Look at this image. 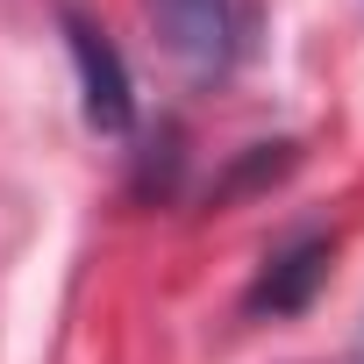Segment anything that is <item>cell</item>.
<instances>
[{"label": "cell", "mask_w": 364, "mask_h": 364, "mask_svg": "<svg viewBox=\"0 0 364 364\" xmlns=\"http://www.w3.org/2000/svg\"><path fill=\"white\" fill-rule=\"evenodd\" d=\"M164 50L193 79H222L250 43V0H150Z\"/></svg>", "instance_id": "cell-1"}, {"label": "cell", "mask_w": 364, "mask_h": 364, "mask_svg": "<svg viewBox=\"0 0 364 364\" xmlns=\"http://www.w3.org/2000/svg\"><path fill=\"white\" fill-rule=\"evenodd\" d=\"M65 43H72V65H79V86H86V122L100 136H129L136 93H129V65L107 43V29H93L79 8H65Z\"/></svg>", "instance_id": "cell-2"}, {"label": "cell", "mask_w": 364, "mask_h": 364, "mask_svg": "<svg viewBox=\"0 0 364 364\" xmlns=\"http://www.w3.org/2000/svg\"><path fill=\"white\" fill-rule=\"evenodd\" d=\"M328 279V236H300V243H286L272 264H264V279L250 286V307H272V314H293V307H307L314 300V286Z\"/></svg>", "instance_id": "cell-3"}, {"label": "cell", "mask_w": 364, "mask_h": 364, "mask_svg": "<svg viewBox=\"0 0 364 364\" xmlns=\"http://www.w3.org/2000/svg\"><path fill=\"white\" fill-rule=\"evenodd\" d=\"M357 364H364V343H357Z\"/></svg>", "instance_id": "cell-4"}]
</instances>
